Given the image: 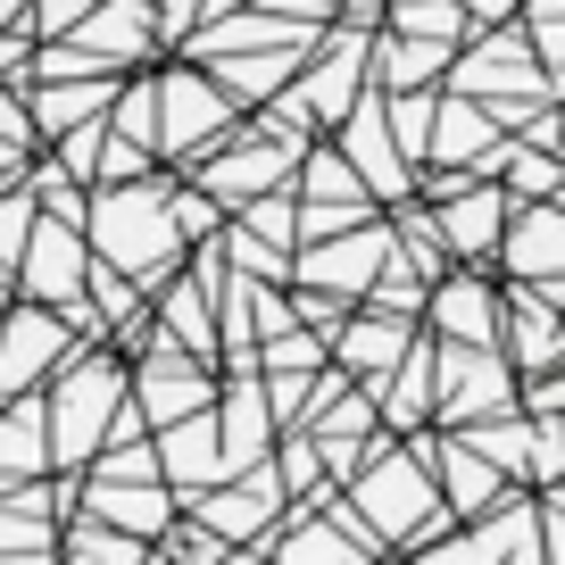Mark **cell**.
I'll use <instances>...</instances> for the list:
<instances>
[{
  "instance_id": "obj_13",
  "label": "cell",
  "mask_w": 565,
  "mask_h": 565,
  "mask_svg": "<svg viewBox=\"0 0 565 565\" xmlns=\"http://www.w3.org/2000/svg\"><path fill=\"white\" fill-rule=\"evenodd\" d=\"M424 324H433L441 341H499L508 291L491 282V266H449V275L424 291Z\"/></svg>"
},
{
  "instance_id": "obj_4",
  "label": "cell",
  "mask_w": 565,
  "mask_h": 565,
  "mask_svg": "<svg viewBox=\"0 0 565 565\" xmlns=\"http://www.w3.org/2000/svg\"><path fill=\"white\" fill-rule=\"evenodd\" d=\"M125 399H134V366L117 350H84L58 374L51 383V466L58 475H84L100 458V441H108V424H117Z\"/></svg>"
},
{
  "instance_id": "obj_15",
  "label": "cell",
  "mask_w": 565,
  "mask_h": 565,
  "mask_svg": "<svg viewBox=\"0 0 565 565\" xmlns=\"http://www.w3.org/2000/svg\"><path fill=\"white\" fill-rule=\"evenodd\" d=\"M499 350L515 358V383H524V374L565 366V308L548 300L541 282H515V291H508V324H499Z\"/></svg>"
},
{
  "instance_id": "obj_31",
  "label": "cell",
  "mask_w": 565,
  "mask_h": 565,
  "mask_svg": "<svg viewBox=\"0 0 565 565\" xmlns=\"http://www.w3.org/2000/svg\"><path fill=\"white\" fill-rule=\"evenodd\" d=\"M333 18H358V25H383V0H324Z\"/></svg>"
},
{
  "instance_id": "obj_29",
  "label": "cell",
  "mask_w": 565,
  "mask_h": 565,
  "mask_svg": "<svg viewBox=\"0 0 565 565\" xmlns=\"http://www.w3.org/2000/svg\"><path fill=\"white\" fill-rule=\"evenodd\" d=\"M92 9H100V0H34V25H42V34H75Z\"/></svg>"
},
{
  "instance_id": "obj_7",
  "label": "cell",
  "mask_w": 565,
  "mask_h": 565,
  "mask_svg": "<svg viewBox=\"0 0 565 565\" xmlns=\"http://www.w3.org/2000/svg\"><path fill=\"white\" fill-rule=\"evenodd\" d=\"M416 557H466V565H499V557H548L541 541V491H499L482 515H466V532H433Z\"/></svg>"
},
{
  "instance_id": "obj_2",
  "label": "cell",
  "mask_w": 565,
  "mask_h": 565,
  "mask_svg": "<svg viewBox=\"0 0 565 565\" xmlns=\"http://www.w3.org/2000/svg\"><path fill=\"white\" fill-rule=\"evenodd\" d=\"M84 233H92V249H100L108 266H125V275L141 282V291H159V282L175 275V258L192 249V242H183V225H175V183H159V175L100 183Z\"/></svg>"
},
{
  "instance_id": "obj_26",
  "label": "cell",
  "mask_w": 565,
  "mask_h": 565,
  "mask_svg": "<svg viewBox=\"0 0 565 565\" xmlns=\"http://www.w3.org/2000/svg\"><path fill=\"white\" fill-rule=\"evenodd\" d=\"M108 125H117V134H134V141H150V150H159V75H141V84H125L117 100H108Z\"/></svg>"
},
{
  "instance_id": "obj_12",
  "label": "cell",
  "mask_w": 565,
  "mask_h": 565,
  "mask_svg": "<svg viewBox=\"0 0 565 565\" xmlns=\"http://www.w3.org/2000/svg\"><path fill=\"white\" fill-rule=\"evenodd\" d=\"M18 282H25V300L75 308L84 282H92V233L67 225V216H42L34 242H25V258H18Z\"/></svg>"
},
{
  "instance_id": "obj_30",
  "label": "cell",
  "mask_w": 565,
  "mask_h": 565,
  "mask_svg": "<svg viewBox=\"0 0 565 565\" xmlns=\"http://www.w3.org/2000/svg\"><path fill=\"white\" fill-rule=\"evenodd\" d=\"M34 134H42V125H34V108L0 92V141H9V150H25V141H34Z\"/></svg>"
},
{
  "instance_id": "obj_1",
  "label": "cell",
  "mask_w": 565,
  "mask_h": 565,
  "mask_svg": "<svg viewBox=\"0 0 565 565\" xmlns=\"http://www.w3.org/2000/svg\"><path fill=\"white\" fill-rule=\"evenodd\" d=\"M341 491H350L358 532L374 541V557H416L441 524H458L441 482H433V466H424L416 449H407V433H391V424L366 441V466H358Z\"/></svg>"
},
{
  "instance_id": "obj_18",
  "label": "cell",
  "mask_w": 565,
  "mask_h": 565,
  "mask_svg": "<svg viewBox=\"0 0 565 565\" xmlns=\"http://www.w3.org/2000/svg\"><path fill=\"white\" fill-rule=\"evenodd\" d=\"M366 391H374V407H383L391 433L433 424V416H441V383H433V333H416V341H407V358L383 374V383H366Z\"/></svg>"
},
{
  "instance_id": "obj_16",
  "label": "cell",
  "mask_w": 565,
  "mask_h": 565,
  "mask_svg": "<svg viewBox=\"0 0 565 565\" xmlns=\"http://www.w3.org/2000/svg\"><path fill=\"white\" fill-rule=\"evenodd\" d=\"M424 333V317H399V308H366V317L333 324V366H350L358 383H383L391 366L407 358V341Z\"/></svg>"
},
{
  "instance_id": "obj_8",
  "label": "cell",
  "mask_w": 565,
  "mask_h": 565,
  "mask_svg": "<svg viewBox=\"0 0 565 565\" xmlns=\"http://www.w3.org/2000/svg\"><path fill=\"white\" fill-rule=\"evenodd\" d=\"M216 391H225V366H209V358H192L183 341H150V358L134 366V407L150 416V433H167V424L200 416V407H216Z\"/></svg>"
},
{
  "instance_id": "obj_17",
  "label": "cell",
  "mask_w": 565,
  "mask_h": 565,
  "mask_svg": "<svg viewBox=\"0 0 565 565\" xmlns=\"http://www.w3.org/2000/svg\"><path fill=\"white\" fill-rule=\"evenodd\" d=\"M508 141V125H499L491 100H475V92L441 84V117H433V167H482Z\"/></svg>"
},
{
  "instance_id": "obj_11",
  "label": "cell",
  "mask_w": 565,
  "mask_h": 565,
  "mask_svg": "<svg viewBox=\"0 0 565 565\" xmlns=\"http://www.w3.org/2000/svg\"><path fill=\"white\" fill-rule=\"evenodd\" d=\"M75 317L67 308H51V300H34V308H18V317L0 324V399H18V391H34L42 374L58 366V358H75Z\"/></svg>"
},
{
  "instance_id": "obj_28",
  "label": "cell",
  "mask_w": 565,
  "mask_h": 565,
  "mask_svg": "<svg viewBox=\"0 0 565 565\" xmlns=\"http://www.w3.org/2000/svg\"><path fill=\"white\" fill-rule=\"evenodd\" d=\"M541 541H548V557L565 565V475L541 482Z\"/></svg>"
},
{
  "instance_id": "obj_6",
  "label": "cell",
  "mask_w": 565,
  "mask_h": 565,
  "mask_svg": "<svg viewBox=\"0 0 565 565\" xmlns=\"http://www.w3.org/2000/svg\"><path fill=\"white\" fill-rule=\"evenodd\" d=\"M233 125H242V100H233L209 67H167L159 75V150L167 159H200Z\"/></svg>"
},
{
  "instance_id": "obj_5",
  "label": "cell",
  "mask_w": 565,
  "mask_h": 565,
  "mask_svg": "<svg viewBox=\"0 0 565 565\" xmlns=\"http://www.w3.org/2000/svg\"><path fill=\"white\" fill-rule=\"evenodd\" d=\"M433 383H441V416L433 424H475V416H499V407H524L515 399V358L499 341H441L433 333Z\"/></svg>"
},
{
  "instance_id": "obj_10",
  "label": "cell",
  "mask_w": 565,
  "mask_h": 565,
  "mask_svg": "<svg viewBox=\"0 0 565 565\" xmlns=\"http://www.w3.org/2000/svg\"><path fill=\"white\" fill-rule=\"evenodd\" d=\"M333 141L350 150V167L366 175V192L383 200V209L416 192V159H407V150H399V134H391V92H383V84H366V92H358V108L333 125Z\"/></svg>"
},
{
  "instance_id": "obj_24",
  "label": "cell",
  "mask_w": 565,
  "mask_h": 565,
  "mask_svg": "<svg viewBox=\"0 0 565 565\" xmlns=\"http://www.w3.org/2000/svg\"><path fill=\"white\" fill-rule=\"evenodd\" d=\"M383 25H399V34H424V42H458L475 34V18H466V0H383Z\"/></svg>"
},
{
  "instance_id": "obj_3",
  "label": "cell",
  "mask_w": 565,
  "mask_h": 565,
  "mask_svg": "<svg viewBox=\"0 0 565 565\" xmlns=\"http://www.w3.org/2000/svg\"><path fill=\"white\" fill-rule=\"evenodd\" d=\"M449 84L475 92V100H491L508 134H515L541 100H565V75L532 51V34H524L515 18H508V25H475V34H466V51L449 58Z\"/></svg>"
},
{
  "instance_id": "obj_23",
  "label": "cell",
  "mask_w": 565,
  "mask_h": 565,
  "mask_svg": "<svg viewBox=\"0 0 565 565\" xmlns=\"http://www.w3.org/2000/svg\"><path fill=\"white\" fill-rule=\"evenodd\" d=\"M291 183H300V200H374L341 141H308V150H300V175H291ZM374 209H383V200H374Z\"/></svg>"
},
{
  "instance_id": "obj_14",
  "label": "cell",
  "mask_w": 565,
  "mask_h": 565,
  "mask_svg": "<svg viewBox=\"0 0 565 565\" xmlns=\"http://www.w3.org/2000/svg\"><path fill=\"white\" fill-rule=\"evenodd\" d=\"M499 266H508V282H565V209L557 200H515L508 233H499Z\"/></svg>"
},
{
  "instance_id": "obj_19",
  "label": "cell",
  "mask_w": 565,
  "mask_h": 565,
  "mask_svg": "<svg viewBox=\"0 0 565 565\" xmlns=\"http://www.w3.org/2000/svg\"><path fill=\"white\" fill-rule=\"evenodd\" d=\"M449 58H458V42H424V34H399V25H374V84L383 92L449 84Z\"/></svg>"
},
{
  "instance_id": "obj_20",
  "label": "cell",
  "mask_w": 565,
  "mask_h": 565,
  "mask_svg": "<svg viewBox=\"0 0 565 565\" xmlns=\"http://www.w3.org/2000/svg\"><path fill=\"white\" fill-rule=\"evenodd\" d=\"M92 515H108V524L141 532V541H159L167 524H175V482H100L92 475Z\"/></svg>"
},
{
  "instance_id": "obj_21",
  "label": "cell",
  "mask_w": 565,
  "mask_h": 565,
  "mask_svg": "<svg viewBox=\"0 0 565 565\" xmlns=\"http://www.w3.org/2000/svg\"><path fill=\"white\" fill-rule=\"evenodd\" d=\"M51 466V399H34V391H18L9 399V416H0V475H42Z\"/></svg>"
},
{
  "instance_id": "obj_9",
  "label": "cell",
  "mask_w": 565,
  "mask_h": 565,
  "mask_svg": "<svg viewBox=\"0 0 565 565\" xmlns=\"http://www.w3.org/2000/svg\"><path fill=\"white\" fill-rule=\"evenodd\" d=\"M391 258H399V225L366 216V225H350V233L300 242V266H291V282H317V291H341V300H366L374 275H383Z\"/></svg>"
},
{
  "instance_id": "obj_22",
  "label": "cell",
  "mask_w": 565,
  "mask_h": 565,
  "mask_svg": "<svg viewBox=\"0 0 565 565\" xmlns=\"http://www.w3.org/2000/svg\"><path fill=\"white\" fill-rule=\"evenodd\" d=\"M466 441L482 449V458L499 466L508 482H532V416L524 407H499V416H475V424H458Z\"/></svg>"
},
{
  "instance_id": "obj_32",
  "label": "cell",
  "mask_w": 565,
  "mask_h": 565,
  "mask_svg": "<svg viewBox=\"0 0 565 565\" xmlns=\"http://www.w3.org/2000/svg\"><path fill=\"white\" fill-rule=\"evenodd\" d=\"M233 9H249V0H200V25H209V18H233Z\"/></svg>"
},
{
  "instance_id": "obj_27",
  "label": "cell",
  "mask_w": 565,
  "mask_h": 565,
  "mask_svg": "<svg viewBox=\"0 0 565 565\" xmlns=\"http://www.w3.org/2000/svg\"><path fill=\"white\" fill-rule=\"evenodd\" d=\"M34 192H0V266H18L25 258V242H34Z\"/></svg>"
},
{
  "instance_id": "obj_25",
  "label": "cell",
  "mask_w": 565,
  "mask_h": 565,
  "mask_svg": "<svg viewBox=\"0 0 565 565\" xmlns=\"http://www.w3.org/2000/svg\"><path fill=\"white\" fill-rule=\"evenodd\" d=\"M324 358H333V341H324L317 324H291V333L258 341V374H317Z\"/></svg>"
}]
</instances>
